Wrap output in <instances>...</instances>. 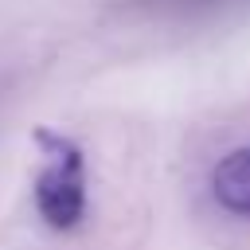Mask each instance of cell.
<instances>
[{"instance_id": "6da1fadb", "label": "cell", "mask_w": 250, "mask_h": 250, "mask_svg": "<svg viewBox=\"0 0 250 250\" xmlns=\"http://www.w3.org/2000/svg\"><path fill=\"white\" fill-rule=\"evenodd\" d=\"M47 160L35 176V211L51 230H74L86 215V164L82 148L66 137L39 133Z\"/></svg>"}, {"instance_id": "7a4b0ae2", "label": "cell", "mask_w": 250, "mask_h": 250, "mask_svg": "<svg viewBox=\"0 0 250 250\" xmlns=\"http://www.w3.org/2000/svg\"><path fill=\"white\" fill-rule=\"evenodd\" d=\"M211 195H215V203L227 215L250 223V145L227 152L215 164V172H211Z\"/></svg>"}]
</instances>
